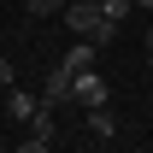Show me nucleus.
Here are the masks:
<instances>
[{
  "label": "nucleus",
  "instance_id": "obj_1",
  "mask_svg": "<svg viewBox=\"0 0 153 153\" xmlns=\"http://www.w3.org/2000/svg\"><path fill=\"white\" fill-rule=\"evenodd\" d=\"M59 18H65V30H71V36L94 41V47H106V41L118 36V24L106 18V6H100V0H65V12H59Z\"/></svg>",
  "mask_w": 153,
  "mask_h": 153
},
{
  "label": "nucleus",
  "instance_id": "obj_2",
  "mask_svg": "<svg viewBox=\"0 0 153 153\" xmlns=\"http://www.w3.org/2000/svg\"><path fill=\"white\" fill-rule=\"evenodd\" d=\"M71 100L88 112V106H106L112 88H106V76H100V71H76V76H71Z\"/></svg>",
  "mask_w": 153,
  "mask_h": 153
},
{
  "label": "nucleus",
  "instance_id": "obj_3",
  "mask_svg": "<svg viewBox=\"0 0 153 153\" xmlns=\"http://www.w3.org/2000/svg\"><path fill=\"white\" fill-rule=\"evenodd\" d=\"M59 71H71V76H76V71H94V41L76 36V41H71V53L59 59Z\"/></svg>",
  "mask_w": 153,
  "mask_h": 153
},
{
  "label": "nucleus",
  "instance_id": "obj_4",
  "mask_svg": "<svg viewBox=\"0 0 153 153\" xmlns=\"http://www.w3.org/2000/svg\"><path fill=\"white\" fill-rule=\"evenodd\" d=\"M41 94H47V106H65V100H71V71H47V82H41Z\"/></svg>",
  "mask_w": 153,
  "mask_h": 153
},
{
  "label": "nucleus",
  "instance_id": "obj_5",
  "mask_svg": "<svg viewBox=\"0 0 153 153\" xmlns=\"http://www.w3.org/2000/svg\"><path fill=\"white\" fill-rule=\"evenodd\" d=\"M6 112H12V118H24V124H30V118H36L41 106H36V94H30V88H18V82H12V88H6Z\"/></svg>",
  "mask_w": 153,
  "mask_h": 153
},
{
  "label": "nucleus",
  "instance_id": "obj_6",
  "mask_svg": "<svg viewBox=\"0 0 153 153\" xmlns=\"http://www.w3.org/2000/svg\"><path fill=\"white\" fill-rule=\"evenodd\" d=\"M88 130H94L100 141H112V135H118V124H112V112H106V106H88Z\"/></svg>",
  "mask_w": 153,
  "mask_h": 153
},
{
  "label": "nucleus",
  "instance_id": "obj_7",
  "mask_svg": "<svg viewBox=\"0 0 153 153\" xmlns=\"http://www.w3.org/2000/svg\"><path fill=\"white\" fill-rule=\"evenodd\" d=\"M30 6V18H53V12H65V0H24Z\"/></svg>",
  "mask_w": 153,
  "mask_h": 153
},
{
  "label": "nucleus",
  "instance_id": "obj_8",
  "mask_svg": "<svg viewBox=\"0 0 153 153\" xmlns=\"http://www.w3.org/2000/svg\"><path fill=\"white\" fill-rule=\"evenodd\" d=\"M30 135H41V141H47V135H53V112H36V118H30Z\"/></svg>",
  "mask_w": 153,
  "mask_h": 153
},
{
  "label": "nucleus",
  "instance_id": "obj_9",
  "mask_svg": "<svg viewBox=\"0 0 153 153\" xmlns=\"http://www.w3.org/2000/svg\"><path fill=\"white\" fill-rule=\"evenodd\" d=\"M100 6H106V18H112V24H124V18H130V0H100Z\"/></svg>",
  "mask_w": 153,
  "mask_h": 153
},
{
  "label": "nucleus",
  "instance_id": "obj_10",
  "mask_svg": "<svg viewBox=\"0 0 153 153\" xmlns=\"http://www.w3.org/2000/svg\"><path fill=\"white\" fill-rule=\"evenodd\" d=\"M18 82V71H12V59H0V88H12Z\"/></svg>",
  "mask_w": 153,
  "mask_h": 153
},
{
  "label": "nucleus",
  "instance_id": "obj_11",
  "mask_svg": "<svg viewBox=\"0 0 153 153\" xmlns=\"http://www.w3.org/2000/svg\"><path fill=\"white\" fill-rule=\"evenodd\" d=\"M18 153H47V141H41V135H30V141H24Z\"/></svg>",
  "mask_w": 153,
  "mask_h": 153
},
{
  "label": "nucleus",
  "instance_id": "obj_12",
  "mask_svg": "<svg viewBox=\"0 0 153 153\" xmlns=\"http://www.w3.org/2000/svg\"><path fill=\"white\" fill-rule=\"evenodd\" d=\"M147 59H153V24H147Z\"/></svg>",
  "mask_w": 153,
  "mask_h": 153
},
{
  "label": "nucleus",
  "instance_id": "obj_13",
  "mask_svg": "<svg viewBox=\"0 0 153 153\" xmlns=\"http://www.w3.org/2000/svg\"><path fill=\"white\" fill-rule=\"evenodd\" d=\"M141 6H147V12H153V0H141Z\"/></svg>",
  "mask_w": 153,
  "mask_h": 153
},
{
  "label": "nucleus",
  "instance_id": "obj_14",
  "mask_svg": "<svg viewBox=\"0 0 153 153\" xmlns=\"http://www.w3.org/2000/svg\"><path fill=\"white\" fill-rule=\"evenodd\" d=\"M0 153H6V147H0Z\"/></svg>",
  "mask_w": 153,
  "mask_h": 153
}]
</instances>
